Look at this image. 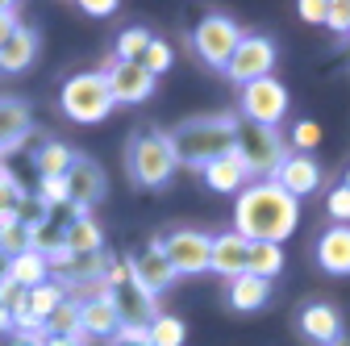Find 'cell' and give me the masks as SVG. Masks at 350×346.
Here are the masks:
<instances>
[{"instance_id":"1","label":"cell","mask_w":350,"mask_h":346,"mask_svg":"<svg viewBox=\"0 0 350 346\" xmlns=\"http://www.w3.org/2000/svg\"><path fill=\"white\" fill-rule=\"evenodd\" d=\"M300 222V200H292L271 180H254L238 192L234 204V234L246 242H288Z\"/></svg>"},{"instance_id":"2","label":"cell","mask_w":350,"mask_h":346,"mask_svg":"<svg viewBox=\"0 0 350 346\" xmlns=\"http://www.w3.org/2000/svg\"><path fill=\"white\" fill-rule=\"evenodd\" d=\"M234 138H238L234 113H204V117H188L167 129L175 167H192V171H204L213 159L234 155Z\"/></svg>"},{"instance_id":"3","label":"cell","mask_w":350,"mask_h":346,"mask_svg":"<svg viewBox=\"0 0 350 346\" xmlns=\"http://www.w3.org/2000/svg\"><path fill=\"white\" fill-rule=\"evenodd\" d=\"M125 176L134 180V188H146V192H159L175 180V155H171V142H167V129H134L125 142Z\"/></svg>"},{"instance_id":"4","label":"cell","mask_w":350,"mask_h":346,"mask_svg":"<svg viewBox=\"0 0 350 346\" xmlns=\"http://www.w3.org/2000/svg\"><path fill=\"white\" fill-rule=\"evenodd\" d=\"M59 109L75 121V125H96L113 113V92L105 71H79L59 88Z\"/></svg>"},{"instance_id":"5","label":"cell","mask_w":350,"mask_h":346,"mask_svg":"<svg viewBox=\"0 0 350 346\" xmlns=\"http://www.w3.org/2000/svg\"><path fill=\"white\" fill-rule=\"evenodd\" d=\"M234 155L242 159V167H246V176H250V180H271V176H275V167L288 159V142L280 138V129L238 121Z\"/></svg>"},{"instance_id":"6","label":"cell","mask_w":350,"mask_h":346,"mask_svg":"<svg viewBox=\"0 0 350 346\" xmlns=\"http://www.w3.org/2000/svg\"><path fill=\"white\" fill-rule=\"evenodd\" d=\"M238 42H242V25L226 13H208L192 25V51L204 67L213 71H226L230 55L238 51Z\"/></svg>"},{"instance_id":"7","label":"cell","mask_w":350,"mask_h":346,"mask_svg":"<svg viewBox=\"0 0 350 346\" xmlns=\"http://www.w3.org/2000/svg\"><path fill=\"white\" fill-rule=\"evenodd\" d=\"M238 121H250V125H267V129H280V121L288 117V88L267 75V79H254V83H242L238 88Z\"/></svg>"},{"instance_id":"8","label":"cell","mask_w":350,"mask_h":346,"mask_svg":"<svg viewBox=\"0 0 350 346\" xmlns=\"http://www.w3.org/2000/svg\"><path fill=\"white\" fill-rule=\"evenodd\" d=\"M275 59H280V51H275V42L267 34H242L238 51L226 63V79L238 83V88L242 83H254V79H267L275 71Z\"/></svg>"},{"instance_id":"9","label":"cell","mask_w":350,"mask_h":346,"mask_svg":"<svg viewBox=\"0 0 350 346\" xmlns=\"http://www.w3.org/2000/svg\"><path fill=\"white\" fill-rule=\"evenodd\" d=\"M167 263L175 271V280L180 276H204L208 271V234L204 230H192V226H175L171 234L159 238Z\"/></svg>"},{"instance_id":"10","label":"cell","mask_w":350,"mask_h":346,"mask_svg":"<svg viewBox=\"0 0 350 346\" xmlns=\"http://www.w3.org/2000/svg\"><path fill=\"white\" fill-rule=\"evenodd\" d=\"M125 271H129V280H134L146 296H163V292L175 284V271H171V263H167L159 238H150L146 246H138L134 254H129V258H125Z\"/></svg>"},{"instance_id":"11","label":"cell","mask_w":350,"mask_h":346,"mask_svg":"<svg viewBox=\"0 0 350 346\" xmlns=\"http://www.w3.org/2000/svg\"><path fill=\"white\" fill-rule=\"evenodd\" d=\"M63 184H67V200H71V209H83V213L92 209V204H100L105 192H109L100 163H96V159H88V155H75V159H71Z\"/></svg>"},{"instance_id":"12","label":"cell","mask_w":350,"mask_h":346,"mask_svg":"<svg viewBox=\"0 0 350 346\" xmlns=\"http://www.w3.org/2000/svg\"><path fill=\"white\" fill-rule=\"evenodd\" d=\"M105 79H109L113 105H142V101L154 96V75L142 63H117V59H109L105 63Z\"/></svg>"},{"instance_id":"13","label":"cell","mask_w":350,"mask_h":346,"mask_svg":"<svg viewBox=\"0 0 350 346\" xmlns=\"http://www.w3.org/2000/svg\"><path fill=\"white\" fill-rule=\"evenodd\" d=\"M296 330H300L304 342L329 346L346 334V321H342V309L329 305V300H309V305H300V313H296Z\"/></svg>"},{"instance_id":"14","label":"cell","mask_w":350,"mask_h":346,"mask_svg":"<svg viewBox=\"0 0 350 346\" xmlns=\"http://www.w3.org/2000/svg\"><path fill=\"white\" fill-rule=\"evenodd\" d=\"M79 334H83V346L92 342V338L113 342V338L121 334V317L113 313L109 296H105L100 288H92V292H83V296H79Z\"/></svg>"},{"instance_id":"15","label":"cell","mask_w":350,"mask_h":346,"mask_svg":"<svg viewBox=\"0 0 350 346\" xmlns=\"http://www.w3.org/2000/svg\"><path fill=\"white\" fill-rule=\"evenodd\" d=\"M271 184H275V188H284L292 200L313 196V192L321 188V167H317V159H313V155H296V150H288V159L275 167Z\"/></svg>"},{"instance_id":"16","label":"cell","mask_w":350,"mask_h":346,"mask_svg":"<svg viewBox=\"0 0 350 346\" xmlns=\"http://www.w3.org/2000/svg\"><path fill=\"white\" fill-rule=\"evenodd\" d=\"M63 296H67V288H63L59 280H46V284L29 288L25 300H21V309L13 313V330H21V334H42V321L51 317V309L59 305Z\"/></svg>"},{"instance_id":"17","label":"cell","mask_w":350,"mask_h":346,"mask_svg":"<svg viewBox=\"0 0 350 346\" xmlns=\"http://www.w3.org/2000/svg\"><path fill=\"white\" fill-rule=\"evenodd\" d=\"M246 238H238L234 230L226 234H213L208 238V271H217L221 280H238L246 276Z\"/></svg>"},{"instance_id":"18","label":"cell","mask_w":350,"mask_h":346,"mask_svg":"<svg viewBox=\"0 0 350 346\" xmlns=\"http://www.w3.org/2000/svg\"><path fill=\"white\" fill-rule=\"evenodd\" d=\"M33 129V113L21 96H0V155L17 150Z\"/></svg>"},{"instance_id":"19","label":"cell","mask_w":350,"mask_h":346,"mask_svg":"<svg viewBox=\"0 0 350 346\" xmlns=\"http://www.w3.org/2000/svg\"><path fill=\"white\" fill-rule=\"evenodd\" d=\"M313 258L325 276H350V226H329L317 238Z\"/></svg>"},{"instance_id":"20","label":"cell","mask_w":350,"mask_h":346,"mask_svg":"<svg viewBox=\"0 0 350 346\" xmlns=\"http://www.w3.org/2000/svg\"><path fill=\"white\" fill-rule=\"evenodd\" d=\"M204 184L213 188V192H226V196H238L246 184H254L250 176H246V167H242V159L238 155H221V159H213L204 171Z\"/></svg>"},{"instance_id":"21","label":"cell","mask_w":350,"mask_h":346,"mask_svg":"<svg viewBox=\"0 0 350 346\" xmlns=\"http://www.w3.org/2000/svg\"><path fill=\"white\" fill-rule=\"evenodd\" d=\"M267 300H271V284L267 280H254V276L226 280V305L234 313H258Z\"/></svg>"},{"instance_id":"22","label":"cell","mask_w":350,"mask_h":346,"mask_svg":"<svg viewBox=\"0 0 350 346\" xmlns=\"http://www.w3.org/2000/svg\"><path fill=\"white\" fill-rule=\"evenodd\" d=\"M100 250H105V234H100V226L88 217L83 209H75V217L67 222V246H63V254L83 258V254H100Z\"/></svg>"},{"instance_id":"23","label":"cell","mask_w":350,"mask_h":346,"mask_svg":"<svg viewBox=\"0 0 350 346\" xmlns=\"http://www.w3.org/2000/svg\"><path fill=\"white\" fill-rule=\"evenodd\" d=\"M33 59H38V29L21 25V29L5 42V46H0V71H5V75H17V71H25Z\"/></svg>"},{"instance_id":"24","label":"cell","mask_w":350,"mask_h":346,"mask_svg":"<svg viewBox=\"0 0 350 346\" xmlns=\"http://www.w3.org/2000/svg\"><path fill=\"white\" fill-rule=\"evenodd\" d=\"M9 280H13L21 292H29V288H38V284L55 280L51 258H42L38 250H21V254H13V258H9Z\"/></svg>"},{"instance_id":"25","label":"cell","mask_w":350,"mask_h":346,"mask_svg":"<svg viewBox=\"0 0 350 346\" xmlns=\"http://www.w3.org/2000/svg\"><path fill=\"white\" fill-rule=\"evenodd\" d=\"M42 338H75V342H83V334H79V296L67 292L51 309V317L42 321Z\"/></svg>"},{"instance_id":"26","label":"cell","mask_w":350,"mask_h":346,"mask_svg":"<svg viewBox=\"0 0 350 346\" xmlns=\"http://www.w3.org/2000/svg\"><path fill=\"white\" fill-rule=\"evenodd\" d=\"M280 271H284V246H275V242H250L246 246V276L271 284Z\"/></svg>"},{"instance_id":"27","label":"cell","mask_w":350,"mask_h":346,"mask_svg":"<svg viewBox=\"0 0 350 346\" xmlns=\"http://www.w3.org/2000/svg\"><path fill=\"white\" fill-rule=\"evenodd\" d=\"M71 159H75V150H71L67 142H59V138L42 142V146L33 150L38 180H63V176H67V167H71Z\"/></svg>"},{"instance_id":"28","label":"cell","mask_w":350,"mask_h":346,"mask_svg":"<svg viewBox=\"0 0 350 346\" xmlns=\"http://www.w3.org/2000/svg\"><path fill=\"white\" fill-rule=\"evenodd\" d=\"M150 29L146 25H129V29H121V38H117V46H113V59L117 63H142L146 59V46H150Z\"/></svg>"},{"instance_id":"29","label":"cell","mask_w":350,"mask_h":346,"mask_svg":"<svg viewBox=\"0 0 350 346\" xmlns=\"http://www.w3.org/2000/svg\"><path fill=\"white\" fill-rule=\"evenodd\" d=\"M142 334H146L150 346H184V338H188L184 321H180V317H171V313H154V321H150Z\"/></svg>"},{"instance_id":"30","label":"cell","mask_w":350,"mask_h":346,"mask_svg":"<svg viewBox=\"0 0 350 346\" xmlns=\"http://www.w3.org/2000/svg\"><path fill=\"white\" fill-rule=\"evenodd\" d=\"M0 250H5L9 258L29 250V226L21 217H0Z\"/></svg>"},{"instance_id":"31","label":"cell","mask_w":350,"mask_h":346,"mask_svg":"<svg viewBox=\"0 0 350 346\" xmlns=\"http://www.w3.org/2000/svg\"><path fill=\"white\" fill-rule=\"evenodd\" d=\"M25 204V188L17 184V176H9V167H5V176H0V217H17Z\"/></svg>"},{"instance_id":"32","label":"cell","mask_w":350,"mask_h":346,"mask_svg":"<svg viewBox=\"0 0 350 346\" xmlns=\"http://www.w3.org/2000/svg\"><path fill=\"white\" fill-rule=\"evenodd\" d=\"M171 63H175V51L167 46L163 38H150V46H146V59H142V67L159 79L163 71H171Z\"/></svg>"},{"instance_id":"33","label":"cell","mask_w":350,"mask_h":346,"mask_svg":"<svg viewBox=\"0 0 350 346\" xmlns=\"http://www.w3.org/2000/svg\"><path fill=\"white\" fill-rule=\"evenodd\" d=\"M317 142H321V125H317V121H296V125H292V142H288V150H296V155H313Z\"/></svg>"},{"instance_id":"34","label":"cell","mask_w":350,"mask_h":346,"mask_svg":"<svg viewBox=\"0 0 350 346\" xmlns=\"http://www.w3.org/2000/svg\"><path fill=\"white\" fill-rule=\"evenodd\" d=\"M325 213H329V222H334V226H350V188H346V184L329 188V196H325Z\"/></svg>"},{"instance_id":"35","label":"cell","mask_w":350,"mask_h":346,"mask_svg":"<svg viewBox=\"0 0 350 346\" xmlns=\"http://www.w3.org/2000/svg\"><path fill=\"white\" fill-rule=\"evenodd\" d=\"M321 25H329L334 34H350V0H329V5H325V21Z\"/></svg>"},{"instance_id":"36","label":"cell","mask_w":350,"mask_h":346,"mask_svg":"<svg viewBox=\"0 0 350 346\" xmlns=\"http://www.w3.org/2000/svg\"><path fill=\"white\" fill-rule=\"evenodd\" d=\"M21 29V9L17 5H0V46Z\"/></svg>"},{"instance_id":"37","label":"cell","mask_w":350,"mask_h":346,"mask_svg":"<svg viewBox=\"0 0 350 346\" xmlns=\"http://www.w3.org/2000/svg\"><path fill=\"white\" fill-rule=\"evenodd\" d=\"M296 13H300L304 21L321 25V21H325V0H300V5H296Z\"/></svg>"},{"instance_id":"38","label":"cell","mask_w":350,"mask_h":346,"mask_svg":"<svg viewBox=\"0 0 350 346\" xmlns=\"http://www.w3.org/2000/svg\"><path fill=\"white\" fill-rule=\"evenodd\" d=\"M79 13H88V17H109V13H117V5H113V0H88V5H79Z\"/></svg>"},{"instance_id":"39","label":"cell","mask_w":350,"mask_h":346,"mask_svg":"<svg viewBox=\"0 0 350 346\" xmlns=\"http://www.w3.org/2000/svg\"><path fill=\"white\" fill-rule=\"evenodd\" d=\"M113 346H150V342H146L142 330H121V334L113 338Z\"/></svg>"},{"instance_id":"40","label":"cell","mask_w":350,"mask_h":346,"mask_svg":"<svg viewBox=\"0 0 350 346\" xmlns=\"http://www.w3.org/2000/svg\"><path fill=\"white\" fill-rule=\"evenodd\" d=\"M5 346H42V334H21V330H13Z\"/></svg>"},{"instance_id":"41","label":"cell","mask_w":350,"mask_h":346,"mask_svg":"<svg viewBox=\"0 0 350 346\" xmlns=\"http://www.w3.org/2000/svg\"><path fill=\"white\" fill-rule=\"evenodd\" d=\"M0 334H13V313L0 305Z\"/></svg>"},{"instance_id":"42","label":"cell","mask_w":350,"mask_h":346,"mask_svg":"<svg viewBox=\"0 0 350 346\" xmlns=\"http://www.w3.org/2000/svg\"><path fill=\"white\" fill-rule=\"evenodd\" d=\"M42 346H83V342H75V338H42Z\"/></svg>"},{"instance_id":"43","label":"cell","mask_w":350,"mask_h":346,"mask_svg":"<svg viewBox=\"0 0 350 346\" xmlns=\"http://www.w3.org/2000/svg\"><path fill=\"white\" fill-rule=\"evenodd\" d=\"M5 280H9V254L0 250V284H5Z\"/></svg>"},{"instance_id":"44","label":"cell","mask_w":350,"mask_h":346,"mask_svg":"<svg viewBox=\"0 0 350 346\" xmlns=\"http://www.w3.org/2000/svg\"><path fill=\"white\" fill-rule=\"evenodd\" d=\"M329 346H350V334H342L338 342H329Z\"/></svg>"},{"instance_id":"45","label":"cell","mask_w":350,"mask_h":346,"mask_svg":"<svg viewBox=\"0 0 350 346\" xmlns=\"http://www.w3.org/2000/svg\"><path fill=\"white\" fill-rule=\"evenodd\" d=\"M342 184H346V188H350V167H346V180H342Z\"/></svg>"},{"instance_id":"46","label":"cell","mask_w":350,"mask_h":346,"mask_svg":"<svg viewBox=\"0 0 350 346\" xmlns=\"http://www.w3.org/2000/svg\"><path fill=\"white\" fill-rule=\"evenodd\" d=\"M0 176H5V163H0Z\"/></svg>"}]
</instances>
